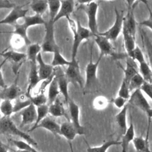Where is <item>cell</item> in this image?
Returning a JSON list of instances; mask_svg holds the SVG:
<instances>
[{
    "instance_id": "16",
    "label": "cell",
    "mask_w": 152,
    "mask_h": 152,
    "mask_svg": "<svg viewBox=\"0 0 152 152\" xmlns=\"http://www.w3.org/2000/svg\"><path fill=\"white\" fill-rule=\"evenodd\" d=\"M36 61L38 74L40 81L46 80L53 74L55 68L51 64H48L44 62L41 52L38 54Z\"/></svg>"
},
{
    "instance_id": "24",
    "label": "cell",
    "mask_w": 152,
    "mask_h": 152,
    "mask_svg": "<svg viewBox=\"0 0 152 152\" xmlns=\"http://www.w3.org/2000/svg\"><path fill=\"white\" fill-rule=\"evenodd\" d=\"M135 138L134 126L132 122H131L126 131L122 134V140L121 141V145L122 147V152H127L129 143Z\"/></svg>"
},
{
    "instance_id": "23",
    "label": "cell",
    "mask_w": 152,
    "mask_h": 152,
    "mask_svg": "<svg viewBox=\"0 0 152 152\" xmlns=\"http://www.w3.org/2000/svg\"><path fill=\"white\" fill-rule=\"evenodd\" d=\"M133 9H128L126 15L124 17V26L125 27L128 31L134 37H135L137 31V22L135 19Z\"/></svg>"
},
{
    "instance_id": "15",
    "label": "cell",
    "mask_w": 152,
    "mask_h": 152,
    "mask_svg": "<svg viewBox=\"0 0 152 152\" xmlns=\"http://www.w3.org/2000/svg\"><path fill=\"white\" fill-rule=\"evenodd\" d=\"M17 80L18 77L11 86L3 88L2 90L0 91L1 100H10L12 101L18 98L22 94L21 90L17 85Z\"/></svg>"
},
{
    "instance_id": "12",
    "label": "cell",
    "mask_w": 152,
    "mask_h": 152,
    "mask_svg": "<svg viewBox=\"0 0 152 152\" xmlns=\"http://www.w3.org/2000/svg\"><path fill=\"white\" fill-rule=\"evenodd\" d=\"M28 11L27 9H23V6L15 5L8 15L0 20V24H10L14 26L18 19L24 18L26 15Z\"/></svg>"
},
{
    "instance_id": "50",
    "label": "cell",
    "mask_w": 152,
    "mask_h": 152,
    "mask_svg": "<svg viewBox=\"0 0 152 152\" xmlns=\"http://www.w3.org/2000/svg\"><path fill=\"white\" fill-rule=\"evenodd\" d=\"M7 62V60L5 59H4L2 62L0 63V87L1 88H5V87H7L5 83V81H4V77H3V75H2V68L3 66V65L5 64V62Z\"/></svg>"
},
{
    "instance_id": "56",
    "label": "cell",
    "mask_w": 152,
    "mask_h": 152,
    "mask_svg": "<svg viewBox=\"0 0 152 152\" xmlns=\"http://www.w3.org/2000/svg\"><path fill=\"white\" fill-rule=\"evenodd\" d=\"M4 33L3 31H0V33Z\"/></svg>"
},
{
    "instance_id": "48",
    "label": "cell",
    "mask_w": 152,
    "mask_h": 152,
    "mask_svg": "<svg viewBox=\"0 0 152 152\" xmlns=\"http://www.w3.org/2000/svg\"><path fill=\"white\" fill-rule=\"evenodd\" d=\"M148 11H149L148 17L147 19L142 21L141 22H140L138 23V24L141 26L148 27L151 30H152V11H151L149 7H148Z\"/></svg>"
},
{
    "instance_id": "3",
    "label": "cell",
    "mask_w": 152,
    "mask_h": 152,
    "mask_svg": "<svg viewBox=\"0 0 152 152\" xmlns=\"http://www.w3.org/2000/svg\"><path fill=\"white\" fill-rule=\"evenodd\" d=\"M115 18L112 26L104 32L99 33L100 35L105 37L110 41H115L121 33H122L123 28L124 19L125 17L123 11H119L115 8Z\"/></svg>"
},
{
    "instance_id": "32",
    "label": "cell",
    "mask_w": 152,
    "mask_h": 152,
    "mask_svg": "<svg viewBox=\"0 0 152 152\" xmlns=\"http://www.w3.org/2000/svg\"><path fill=\"white\" fill-rule=\"evenodd\" d=\"M42 50L41 46L38 43H31L27 46V59L29 62L37 64V56Z\"/></svg>"
},
{
    "instance_id": "20",
    "label": "cell",
    "mask_w": 152,
    "mask_h": 152,
    "mask_svg": "<svg viewBox=\"0 0 152 152\" xmlns=\"http://www.w3.org/2000/svg\"><path fill=\"white\" fill-rule=\"evenodd\" d=\"M78 132L70 121H66L60 125V135L63 136L68 141L73 140Z\"/></svg>"
},
{
    "instance_id": "28",
    "label": "cell",
    "mask_w": 152,
    "mask_h": 152,
    "mask_svg": "<svg viewBox=\"0 0 152 152\" xmlns=\"http://www.w3.org/2000/svg\"><path fill=\"white\" fill-rule=\"evenodd\" d=\"M132 142L137 152H152L150 150L148 137H146L145 138L142 136L135 137Z\"/></svg>"
},
{
    "instance_id": "36",
    "label": "cell",
    "mask_w": 152,
    "mask_h": 152,
    "mask_svg": "<svg viewBox=\"0 0 152 152\" xmlns=\"http://www.w3.org/2000/svg\"><path fill=\"white\" fill-rule=\"evenodd\" d=\"M121 144V141L110 140L104 142L102 145L96 147H88L87 152H107V150L112 146Z\"/></svg>"
},
{
    "instance_id": "27",
    "label": "cell",
    "mask_w": 152,
    "mask_h": 152,
    "mask_svg": "<svg viewBox=\"0 0 152 152\" xmlns=\"http://www.w3.org/2000/svg\"><path fill=\"white\" fill-rule=\"evenodd\" d=\"M24 23L23 24H20L21 28L25 30H27V28L30 27L45 24L46 21L43 19L41 15L34 14V15L30 16H25L24 18Z\"/></svg>"
},
{
    "instance_id": "6",
    "label": "cell",
    "mask_w": 152,
    "mask_h": 152,
    "mask_svg": "<svg viewBox=\"0 0 152 152\" xmlns=\"http://www.w3.org/2000/svg\"><path fill=\"white\" fill-rule=\"evenodd\" d=\"M99 4L96 1H93L85 4L83 10L87 15L88 19V28L90 30L93 36L99 33L97 21V14Z\"/></svg>"
},
{
    "instance_id": "30",
    "label": "cell",
    "mask_w": 152,
    "mask_h": 152,
    "mask_svg": "<svg viewBox=\"0 0 152 152\" xmlns=\"http://www.w3.org/2000/svg\"><path fill=\"white\" fill-rule=\"evenodd\" d=\"M140 34L143 46L145 48L147 53L148 60V64L152 70V42L143 30H141Z\"/></svg>"
},
{
    "instance_id": "38",
    "label": "cell",
    "mask_w": 152,
    "mask_h": 152,
    "mask_svg": "<svg viewBox=\"0 0 152 152\" xmlns=\"http://www.w3.org/2000/svg\"><path fill=\"white\" fill-rule=\"evenodd\" d=\"M36 110H37V118L35 123L34 124L33 126L29 129L28 130V132L32 131L33 129L45 117L48 116L49 114V105L48 104H43L39 106L36 107Z\"/></svg>"
},
{
    "instance_id": "45",
    "label": "cell",
    "mask_w": 152,
    "mask_h": 152,
    "mask_svg": "<svg viewBox=\"0 0 152 152\" xmlns=\"http://www.w3.org/2000/svg\"><path fill=\"white\" fill-rule=\"evenodd\" d=\"M131 58L135 61H137L139 64L145 61L144 55L142 50L138 45H136L134 49L133 50L132 56Z\"/></svg>"
},
{
    "instance_id": "34",
    "label": "cell",
    "mask_w": 152,
    "mask_h": 152,
    "mask_svg": "<svg viewBox=\"0 0 152 152\" xmlns=\"http://www.w3.org/2000/svg\"><path fill=\"white\" fill-rule=\"evenodd\" d=\"M31 103V102L28 96L21 94L18 98L14 100V113L20 112L23 109L28 106Z\"/></svg>"
},
{
    "instance_id": "44",
    "label": "cell",
    "mask_w": 152,
    "mask_h": 152,
    "mask_svg": "<svg viewBox=\"0 0 152 152\" xmlns=\"http://www.w3.org/2000/svg\"><path fill=\"white\" fill-rule=\"evenodd\" d=\"M130 93L131 92L129 88V83L123 79L118 93V96L128 100L131 95Z\"/></svg>"
},
{
    "instance_id": "26",
    "label": "cell",
    "mask_w": 152,
    "mask_h": 152,
    "mask_svg": "<svg viewBox=\"0 0 152 152\" xmlns=\"http://www.w3.org/2000/svg\"><path fill=\"white\" fill-rule=\"evenodd\" d=\"M60 94L58 82L55 76L53 79L49 83L48 86V104L52 103L58 97Z\"/></svg>"
},
{
    "instance_id": "8",
    "label": "cell",
    "mask_w": 152,
    "mask_h": 152,
    "mask_svg": "<svg viewBox=\"0 0 152 152\" xmlns=\"http://www.w3.org/2000/svg\"><path fill=\"white\" fill-rule=\"evenodd\" d=\"M0 55L4 58L7 61H9L12 64V71L17 75L18 72L20 68L27 59V55L26 53L17 52L14 50H8L2 53Z\"/></svg>"
},
{
    "instance_id": "46",
    "label": "cell",
    "mask_w": 152,
    "mask_h": 152,
    "mask_svg": "<svg viewBox=\"0 0 152 152\" xmlns=\"http://www.w3.org/2000/svg\"><path fill=\"white\" fill-rule=\"evenodd\" d=\"M140 89L152 100V83L145 81Z\"/></svg>"
},
{
    "instance_id": "19",
    "label": "cell",
    "mask_w": 152,
    "mask_h": 152,
    "mask_svg": "<svg viewBox=\"0 0 152 152\" xmlns=\"http://www.w3.org/2000/svg\"><path fill=\"white\" fill-rule=\"evenodd\" d=\"M75 7V0H61V6L59 11L53 20L55 23L63 17H70Z\"/></svg>"
},
{
    "instance_id": "51",
    "label": "cell",
    "mask_w": 152,
    "mask_h": 152,
    "mask_svg": "<svg viewBox=\"0 0 152 152\" xmlns=\"http://www.w3.org/2000/svg\"><path fill=\"white\" fill-rule=\"evenodd\" d=\"M137 1H140L142 3H144L147 6V8L148 7L147 0H126V2L127 5H128V9L134 8V5L135 2H137Z\"/></svg>"
},
{
    "instance_id": "43",
    "label": "cell",
    "mask_w": 152,
    "mask_h": 152,
    "mask_svg": "<svg viewBox=\"0 0 152 152\" xmlns=\"http://www.w3.org/2000/svg\"><path fill=\"white\" fill-rule=\"evenodd\" d=\"M109 104V100L104 96H99L96 97L93 102V107L99 110L106 109Z\"/></svg>"
},
{
    "instance_id": "25",
    "label": "cell",
    "mask_w": 152,
    "mask_h": 152,
    "mask_svg": "<svg viewBox=\"0 0 152 152\" xmlns=\"http://www.w3.org/2000/svg\"><path fill=\"white\" fill-rule=\"evenodd\" d=\"M123 70L124 72V77L123 79L128 83L130 80L139 72L138 68L135 63V61L128 56H127L126 67L124 68Z\"/></svg>"
},
{
    "instance_id": "21",
    "label": "cell",
    "mask_w": 152,
    "mask_h": 152,
    "mask_svg": "<svg viewBox=\"0 0 152 152\" xmlns=\"http://www.w3.org/2000/svg\"><path fill=\"white\" fill-rule=\"evenodd\" d=\"M49 105V114L53 117H62L64 116L69 121V118L66 114L64 104L59 97L51 104Z\"/></svg>"
},
{
    "instance_id": "57",
    "label": "cell",
    "mask_w": 152,
    "mask_h": 152,
    "mask_svg": "<svg viewBox=\"0 0 152 152\" xmlns=\"http://www.w3.org/2000/svg\"><path fill=\"white\" fill-rule=\"evenodd\" d=\"M108 1H110V0H108Z\"/></svg>"
},
{
    "instance_id": "41",
    "label": "cell",
    "mask_w": 152,
    "mask_h": 152,
    "mask_svg": "<svg viewBox=\"0 0 152 152\" xmlns=\"http://www.w3.org/2000/svg\"><path fill=\"white\" fill-rule=\"evenodd\" d=\"M47 2L49 12V20L53 21L59 11L61 6V0H47Z\"/></svg>"
},
{
    "instance_id": "31",
    "label": "cell",
    "mask_w": 152,
    "mask_h": 152,
    "mask_svg": "<svg viewBox=\"0 0 152 152\" xmlns=\"http://www.w3.org/2000/svg\"><path fill=\"white\" fill-rule=\"evenodd\" d=\"M53 56L51 62V65L55 68L58 66H68L70 64L71 61L66 60L61 53L60 49L59 46H58L54 50L53 52Z\"/></svg>"
},
{
    "instance_id": "52",
    "label": "cell",
    "mask_w": 152,
    "mask_h": 152,
    "mask_svg": "<svg viewBox=\"0 0 152 152\" xmlns=\"http://www.w3.org/2000/svg\"><path fill=\"white\" fill-rule=\"evenodd\" d=\"M146 115H147L148 117V128H150V120L152 118V108L149 109L146 112H145Z\"/></svg>"
},
{
    "instance_id": "47",
    "label": "cell",
    "mask_w": 152,
    "mask_h": 152,
    "mask_svg": "<svg viewBox=\"0 0 152 152\" xmlns=\"http://www.w3.org/2000/svg\"><path fill=\"white\" fill-rule=\"evenodd\" d=\"M113 103L115 104V106L118 108V109H122V107H124L128 102V100L123 98L121 96H117L116 98H115L114 99H113Z\"/></svg>"
},
{
    "instance_id": "33",
    "label": "cell",
    "mask_w": 152,
    "mask_h": 152,
    "mask_svg": "<svg viewBox=\"0 0 152 152\" xmlns=\"http://www.w3.org/2000/svg\"><path fill=\"white\" fill-rule=\"evenodd\" d=\"M30 7L35 14L42 16L48 9L47 0H32Z\"/></svg>"
},
{
    "instance_id": "11",
    "label": "cell",
    "mask_w": 152,
    "mask_h": 152,
    "mask_svg": "<svg viewBox=\"0 0 152 152\" xmlns=\"http://www.w3.org/2000/svg\"><path fill=\"white\" fill-rule=\"evenodd\" d=\"M67 106L69 113V121L76 128L79 135L84 134V128L80 122V107L78 105L74 100L69 99Z\"/></svg>"
},
{
    "instance_id": "55",
    "label": "cell",
    "mask_w": 152,
    "mask_h": 152,
    "mask_svg": "<svg viewBox=\"0 0 152 152\" xmlns=\"http://www.w3.org/2000/svg\"><path fill=\"white\" fill-rule=\"evenodd\" d=\"M69 148H70V150H71V152H74L72 145V144H71V141H69Z\"/></svg>"
},
{
    "instance_id": "17",
    "label": "cell",
    "mask_w": 152,
    "mask_h": 152,
    "mask_svg": "<svg viewBox=\"0 0 152 152\" xmlns=\"http://www.w3.org/2000/svg\"><path fill=\"white\" fill-rule=\"evenodd\" d=\"M44 128L53 135L57 136L60 135V124H59L54 119L49 116H47L43 119L32 130L34 131L37 128Z\"/></svg>"
},
{
    "instance_id": "35",
    "label": "cell",
    "mask_w": 152,
    "mask_h": 152,
    "mask_svg": "<svg viewBox=\"0 0 152 152\" xmlns=\"http://www.w3.org/2000/svg\"><path fill=\"white\" fill-rule=\"evenodd\" d=\"M138 71L145 81L152 83V70L146 61L139 64Z\"/></svg>"
},
{
    "instance_id": "9",
    "label": "cell",
    "mask_w": 152,
    "mask_h": 152,
    "mask_svg": "<svg viewBox=\"0 0 152 152\" xmlns=\"http://www.w3.org/2000/svg\"><path fill=\"white\" fill-rule=\"evenodd\" d=\"M54 72L57 80L60 94L63 96L65 103L67 105L70 99L68 92V84L69 82L65 74V71H63L61 66L55 67Z\"/></svg>"
},
{
    "instance_id": "49",
    "label": "cell",
    "mask_w": 152,
    "mask_h": 152,
    "mask_svg": "<svg viewBox=\"0 0 152 152\" xmlns=\"http://www.w3.org/2000/svg\"><path fill=\"white\" fill-rule=\"evenodd\" d=\"M15 4L11 3L9 0H0V10L12 8Z\"/></svg>"
},
{
    "instance_id": "37",
    "label": "cell",
    "mask_w": 152,
    "mask_h": 152,
    "mask_svg": "<svg viewBox=\"0 0 152 152\" xmlns=\"http://www.w3.org/2000/svg\"><path fill=\"white\" fill-rule=\"evenodd\" d=\"M0 113L2 116L11 117L14 113V105L12 100H3L0 103Z\"/></svg>"
},
{
    "instance_id": "29",
    "label": "cell",
    "mask_w": 152,
    "mask_h": 152,
    "mask_svg": "<svg viewBox=\"0 0 152 152\" xmlns=\"http://www.w3.org/2000/svg\"><path fill=\"white\" fill-rule=\"evenodd\" d=\"M128 109V104H126L124 107H122L120 112L115 115L116 122L122 133L123 134L127 129L126 124V113Z\"/></svg>"
},
{
    "instance_id": "54",
    "label": "cell",
    "mask_w": 152,
    "mask_h": 152,
    "mask_svg": "<svg viewBox=\"0 0 152 152\" xmlns=\"http://www.w3.org/2000/svg\"><path fill=\"white\" fill-rule=\"evenodd\" d=\"M78 2L81 4H87L93 1H95V0H77Z\"/></svg>"
},
{
    "instance_id": "7",
    "label": "cell",
    "mask_w": 152,
    "mask_h": 152,
    "mask_svg": "<svg viewBox=\"0 0 152 152\" xmlns=\"http://www.w3.org/2000/svg\"><path fill=\"white\" fill-rule=\"evenodd\" d=\"M71 63L67 66L65 74L69 83L78 85L81 88H84V80L81 74L78 62L77 59L71 60Z\"/></svg>"
},
{
    "instance_id": "40",
    "label": "cell",
    "mask_w": 152,
    "mask_h": 152,
    "mask_svg": "<svg viewBox=\"0 0 152 152\" xmlns=\"http://www.w3.org/2000/svg\"><path fill=\"white\" fill-rule=\"evenodd\" d=\"M144 82V79L138 72L130 80L129 82V88L130 92H132L137 89L140 88Z\"/></svg>"
},
{
    "instance_id": "18",
    "label": "cell",
    "mask_w": 152,
    "mask_h": 152,
    "mask_svg": "<svg viewBox=\"0 0 152 152\" xmlns=\"http://www.w3.org/2000/svg\"><path fill=\"white\" fill-rule=\"evenodd\" d=\"M30 63V71L28 73V87L27 89V96H30L32 91L34 88L37 86V84L40 81L37 64L33 63L32 62H29Z\"/></svg>"
},
{
    "instance_id": "5",
    "label": "cell",
    "mask_w": 152,
    "mask_h": 152,
    "mask_svg": "<svg viewBox=\"0 0 152 152\" xmlns=\"http://www.w3.org/2000/svg\"><path fill=\"white\" fill-rule=\"evenodd\" d=\"M92 50H93V45L90 47V58L89 63L86 65V79L84 85V89H88L93 84H94L97 81V68L99 65L100 62L103 56L99 55V57L97 61L96 62H93L92 59Z\"/></svg>"
},
{
    "instance_id": "4",
    "label": "cell",
    "mask_w": 152,
    "mask_h": 152,
    "mask_svg": "<svg viewBox=\"0 0 152 152\" xmlns=\"http://www.w3.org/2000/svg\"><path fill=\"white\" fill-rule=\"evenodd\" d=\"M53 21L49 20L44 24L45 27V35L41 46L42 51L45 53H53L58 46L55 39Z\"/></svg>"
},
{
    "instance_id": "14",
    "label": "cell",
    "mask_w": 152,
    "mask_h": 152,
    "mask_svg": "<svg viewBox=\"0 0 152 152\" xmlns=\"http://www.w3.org/2000/svg\"><path fill=\"white\" fill-rule=\"evenodd\" d=\"M21 121L20 127L34 124L37 118L36 106L32 103L19 112Z\"/></svg>"
},
{
    "instance_id": "42",
    "label": "cell",
    "mask_w": 152,
    "mask_h": 152,
    "mask_svg": "<svg viewBox=\"0 0 152 152\" xmlns=\"http://www.w3.org/2000/svg\"><path fill=\"white\" fill-rule=\"evenodd\" d=\"M31 103L36 107L43 104H48L47 95L45 93H40L33 95L28 96Z\"/></svg>"
},
{
    "instance_id": "22",
    "label": "cell",
    "mask_w": 152,
    "mask_h": 152,
    "mask_svg": "<svg viewBox=\"0 0 152 152\" xmlns=\"http://www.w3.org/2000/svg\"><path fill=\"white\" fill-rule=\"evenodd\" d=\"M122 33L123 35V40H124V45L125 48V50L126 53V55L131 58L133 50L135 47V37L132 36L126 30L125 27L124 26L123 23V28Z\"/></svg>"
},
{
    "instance_id": "39",
    "label": "cell",
    "mask_w": 152,
    "mask_h": 152,
    "mask_svg": "<svg viewBox=\"0 0 152 152\" xmlns=\"http://www.w3.org/2000/svg\"><path fill=\"white\" fill-rule=\"evenodd\" d=\"M10 45L12 49L16 50L21 49L25 46H27V42L24 37L15 33H13L12 36L11 37Z\"/></svg>"
},
{
    "instance_id": "13",
    "label": "cell",
    "mask_w": 152,
    "mask_h": 152,
    "mask_svg": "<svg viewBox=\"0 0 152 152\" xmlns=\"http://www.w3.org/2000/svg\"><path fill=\"white\" fill-rule=\"evenodd\" d=\"M93 37L94 42L99 48L100 56H104L110 55L114 57L116 55V53L114 52V49L109 39L100 35L99 33L94 35Z\"/></svg>"
},
{
    "instance_id": "10",
    "label": "cell",
    "mask_w": 152,
    "mask_h": 152,
    "mask_svg": "<svg viewBox=\"0 0 152 152\" xmlns=\"http://www.w3.org/2000/svg\"><path fill=\"white\" fill-rule=\"evenodd\" d=\"M128 103L138 107L145 113L151 108L148 100L140 88L137 89L132 92L128 100Z\"/></svg>"
},
{
    "instance_id": "53",
    "label": "cell",
    "mask_w": 152,
    "mask_h": 152,
    "mask_svg": "<svg viewBox=\"0 0 152 152\" xmlns=\"http://www.w3.org/2000/svg\"><path fill=\"white\" fill-rule=\"evenodd\" d=\"M0 152H8V148L4 144H3L1 142V140H0Z\"/></svg>"
},
{
    "instance_id": "1",
    "label": "cell",
    "mask_w": 152,
    "mask_h": 152,
    "mask_svg": "<svg viewBox=\"0 0 152 152\" xmlns=\"http://www.w3.org/2000/svg\"><path fill=\"white\" fill-rule=\"evenodd\" d=\"M66 18L73 34V43L71 51V60H73L76 59L78 50L81 42L93 36V35L88 28H86L81 25L78 18H77L76 22L70 17H67Z\"/></svg>"
},
{
    "instance_id": "2",
    "label": "cell",
    "mask_w": 152,
    "mask_h": 152,
    "mask_svg": "<svg viewBox=\"0 0 152 152\" xmlns=\"http://www.w3.org/2000/svg\"><path fill=\"white\" fill-rule=\"evenodd\" d=\"M0 132L4 134L17 136L33 147L38 145L37 142L28 134L20 129L11 119V117L2 116L0 118Z\"/></svg>"
}]
</instances>
